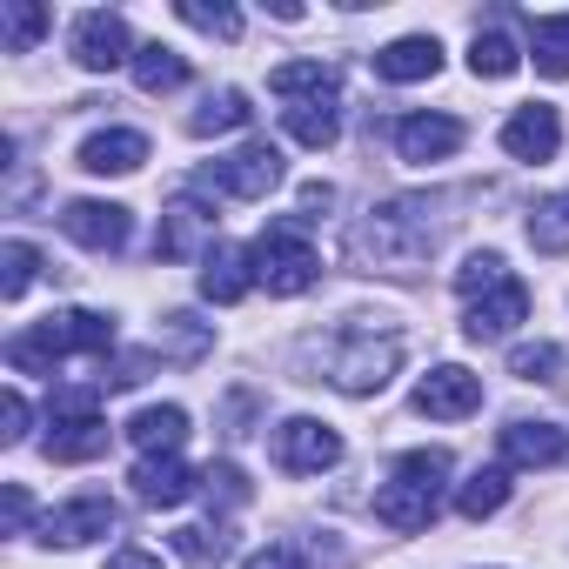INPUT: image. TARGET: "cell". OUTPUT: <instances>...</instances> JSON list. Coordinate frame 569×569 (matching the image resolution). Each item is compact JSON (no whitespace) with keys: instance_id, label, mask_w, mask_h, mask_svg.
<instances>
[{"instance_id":"obj_40","label":"cell","mask_w":569,"mask_h":569,"mask_svg":"<svg viewBox=\"0 0 569 569\" xmlns=\"http://www.w3.org/2000/svg\"><path fill=\"white\" fill-rule=\"evenodd\" d=\"M0 509H8V536H28V522H34V496H28L21 482H8V496H0Z\"/></svg>"},{"instance_id":"obj_17","label":"cell","mask_w":569,"mask_h":569,"mask_svg":"<svg viewBox=\"0 0 569 569\" xmlns=\"http://www.w3.org/2000/svg\"><path fill=\"white\" fill-rule=\"evenodd\" d=\"M248 289H254V254H248V248L214 241V248L201 254V296H208V302H221V309H234Z\"/></svg>"},{"instance_id":"obj_38","label":"cell","mask_w":569,"mask_h":569,"mask_svg":"<svg viewBox=\"0 0 569 569\" xmlns=\"http://www.w3.org/2000/svg\"><path fill=\"white\" fill-rule=\"evenodd\" d=\"M201 489H208V502H221V509H234V502H248V476H241L234 462H214V469L201 476Z\"/></svg>"},{"instance_id":"obj_30","label":"cell","mask_w":569,"mask_h":569,"mask_svg":"<svg viewBox=\"0 0 569 569\" xmlns=\"http://www.w3.org/2000/svg\"><path fill=\"white\" fill-rule=\"evenodd\" d=\"M469 68H476V81H509V74L522 68V48H516L502 28H489V34L469 41Z\"/></svg>"},{"instance_id":"obj_37","label":"cell","mask_w":569,"mask_h":569,"mask_svg":"<svg viewBox=\"0 0 569 569\" xmlns=\"http://www.w3.org/2000/svg\"><path fill=\"white\" fill-rule=\"evenodd\" d=\"M188 28H201V34H221V41H234L241 34V14L234 8H201V0H181V8H174Z\"/></svg>"},{"instance_id":"obj_21","label":"cell","mask_w":569,"mask_h":569,"mask_svg":"<svg viewBox=\"0 0 569 569\" xmlns=\"http://www.w3.org/2000/svg\"><path fill=\"white\" fill-rule=\"evenodd\" d=\"M376 74L382 81H436L442 74V41L436 34H402L376 54Z\"/></svg>"},{"instance_id":"obj_42","label":"cell","mask_w":569,"mask_h":569,"mask_svg":"<svg viewBox=\"0 0 569 569\" xmlns=\"http://www.w3.org/2000/svg\"><path fill=\"white\" fill-rule=\"evenodd\" d=\"M302 208H309V221H316L322 208H336V188H329V181H309V188H302Z\"/></svg>"},{"instance_id":"obj_32","label":"cell","mask_w":569,"mask_h":569,"mask_svg":"<svg viewBox=\"0 0 569 569\" xmlns=\"http://www.w3.org/2000/svg\"><path fill=\"white\" fill-rule=\"evenodd\" d=\"M509 376H522V382H562L569 376V349L562 342H522L509 356Z\"/></svg>"},{"instance_id":"obj_39","label":"cell","mask_w":569,"mask_h":569,"mask_svg":"<svg viewBox=\"0 0 569 569\" xmlns=\"http://www.w3.org/2000/svg\"><path fill=\"white\" fill-rule=\"evenodd\" d=\"M21 436H28V396L8 389L0 396V442H21Z\"/></svg>"},{"instance_id":"obj_27","label":"cell","mask_w":569,"mask_h":569,"mask_svg":"<svg viewBox=\"0 0 569 569\" xmlns=\"http://www.w3.org/2000/svg\"><path fill=\"white\" fill-rule=\"evenodd\" d=\"M254 121V108H248V94L241 88H221V94H208L201 108H194V121H188V134H234V128H248Z\"/></svg>"},{"instance_id":"obj_34","label":"cell","mask_w":569,"mask_h":569,"mask_svg":"<svg viewBox=\"0 0 569 569\" xmlns=\"http://www.w3.org/2000/svg\"><path fill=\"white\" fill-rule=\"evenodd\" d=\"M228 549H234V536H228L221 522H214V529H208V522H188V529H174V556H181V562H194V569L221 562Z\"/></svg>"},{"instance_id":"obj_31","label":"cell","mask_w":569,"mask_h":569,"mask_svg":"<svg viewBox=\"0 0 569 569\" xmlns=\"http://www.w3.org/2000/svg\"><path fill=\"white\" fill-rule=\"evenodd\" d=\"M529 248L536 254H569V194H549L529 208Z\"/></svg>"},{"instance_id":"obj_22","label":"cell","mask_w":569,"mask_h":569,"mask_svg":"<svg viewBox=\"0 0 569 569\" xmlns=\"http://www.w3.org/2000/svg\"><path fill=\"white\" fill-rule=\"evenodd\" d=\"M108 422L101 416H61V422H48V456L54 462H94V456H108Z\"/></svg>"},{"instance_id":"obj_14","label":"cell","mask_w":569,"mask_h":569,"mask_svg":"<svg viewBox=\"0 0 569 569\" xmlns=\"http://www.w3.org/2000/svg\"><path fill=\"white\" fill-rule=\"evenodd\" d=\"M121 522V509L108 502V496H74V502H61V509H48L41 516V542H61V549H74V542H94V536H108Z\"/></svg>"},{"instance_id":"obj_3","label":"cell","mask_w":569,"mask_h":569,"mask_svg":"<svg viewBox=\"0 0 569 569\" xmlns=\"http://www.w3.org/2000/svg\"><path fill=\"white\" fill-rule=\"evenodd\" d=\"M61 356H114V316L61 309V316H41L34 329H21L8 342V369H21V376H54Z\"/></svg>"},{"instance_id":"obj_13","label":"cell","mask_w":569,"mask_h":569,"mask_svg":"<svg viewBox=\"0 0 569 569\" xmlns=\"http://www.w3.org/2000/svg\"><path fill=\"white\" fill-rule=\"evenodd\" d=\"M556 148H562V114L549 101H529V108H516L502 121V154H516V161H556Z\"/></svg>"},{"instance_id":"obj_1","label":"cell","mask_w":569,"mask_h":569,"mask_svg":"<svg viewBox=\"0 0 569 569\" xmlns=\"http://www.w3.org/2000/svg\"><path fill=\"white\" fill-rule=\"evenodd\" d=\"M296 369H302V382H329L342 396H382L389 376L402 369V336L396 329L349 322L336 336H309L296 349Z\"/></svg>"},{"instance_id":"obj_19","label":"cell","mask_w":569,"mask_h":569,"mask_svg":"<svg viewBox=\"0 0 569 569\" xmlns=\"http://www.w3.org/2000/svg\"><path fill=\"white\" fill-rule=\"evenodd\" d=\"M148 161V134L141 128H101L81 141V168L88 174H134Z\"/></svg>"},{"instance_id":"obj_23","label":"cell","mask_w":569,"mask_h":569,"mask_svg":"<svg viewBox=\"0 0 569 569\" xmlns=\"http://www.w3.org/2000/svg\"><path fill=\"white\" fill-rule=\"evenodd\" d=\"M128 442H134V449H148V456H174V449L188 442V409H174V402L141 409V416L128 422Z\"/></svg>"},{"instance_id":"obj_2","label":"cell","mask_w":569,"mask_h":569,"mask_svg":"<svg viewBox=\"0 0 569 569\" xmlns=\"http://www.w3.org/2000/svg\"><path fill=\"white\" fill-rule=\"evenodd\" d=\"M436 241H442V221H436V208L422 194L382 201V208H369L349 228V254L362 268H376V274H416V268H429Z\"/></svg>"},{"instance_id":"obj_29","label":"cell","mask_w":569,"mask_h":569,"mask_svg":"<svg viewBox=\"0 0 569 569\" xmlns=\"http://www.w3.org/2000/svg\"><path fill=\"white\" fill-rule=\"evenodd\" d=\"M54 28L48 8H34V0H0V41H8V54H34V41Z\"/></svg>"},{"instance_id":"obj_33","label":"cell","mask_w":569,"mask_h":569,"mask_svg":"<svg viewBox=\"0 0 569 569\" xmlns=\"http://www.w3.org/2000/svg\"><path fill=\"white\" fill-rule=\"evenodd\" d=\"M34 274H41V248L34 241H8V248H0V296H8V302H21L34 289Z\"/></svg>"},{"instance_id":"obj_36","label":"cell","mask_w":569,"mask_h":569,"mask_svg":"<svg viewBox=\"0 0 569 569\" xmlns=\"http://www.w3.org/2000/svg\"><path fill=\"white\" fill-rule=\"evenodd\" d=\"M502 274H509V261H502L496 248H476V254L456 268V289H462V296H482V289H496Z\"/></svg>"},{"instance_id":"obj_18","label":"cell","mask_w":569,"mask_h":569,"mask_svg":"<svg viewBox=\"0 0 569 569\" xmlns=\"http://www.w3.org/2000/svg\"><path fill=\"white\" fill-rule=\"evenodd\" d=\"M569 456V436L556 422H509L502 429V462L509 469H556Z\"/></svg>"},{"instance_id":"obj_12","label":"cell","mask_w":569,"mask_h":569,"mask_svg":"<svg viewBox=\"0 0 569 569\" xmlns=\"http://www.w3.org/2000/svg\"><path fill=\"white\" fill-rule=\"evenodd\" d=\"M61 228H68V241H81V248H94V254H114V248H128V234H134V221H128L121 201H68V208H61Z\"/></svg>"},{"instance_id":"obj_10","label":"cell","mask_w":569,"mask_h":569,"mask_svg":"<svg viewBox=\"0 0 569 569\" xmlns=\"http://www.w3.org/2000/svg\"><path fill=\"white\" fill-rule=\"evenodd\" d=\"M516 322H529V289H522L516 274H502L496 289L469 296L462 336H469V342H502V336H516Z\"/></svg>"},{"instance_id":"obj_7","label":"cell","mask_w":569,"mask_h":569,"mask_svg":"<svg viewBox=\"0 0 569 569\" xmlns=\"http://www.w3.org/2000/svg\"><path fill=\"white\" fill-rule=\"evenodd\" d=\"M268 449H274V469H289V476H322V469L342 462V436L316 416H289Z\"/></svg>"},{"instance_id":"obj_43","label":"cell","mask_w":569,"mask_h":569,"mask_svg":"<svg viewBox=\"0 0 569 569\" xmlns=\"http://www.w3.org/2000/svg\"><path fill=\"white\" fill-rule=\"evenodd\" d=\"M108 569H161V556H148V549H114Z\"/></svg>"},{"instance_id":"obj_15","label":"cell","mask_w":569,"mask_h":569,"mask_svg":"<svg viewBox=\"0 0 569 569\" xmlns=\"http://www.w3.org/2000/svg\"><path fill=\"white\" fill-rule=\"evenodd\" d=\"M462 148V121L456 114H402L396 121V154L402 161H449Z\"/></svg>"},{"instance_id":"obj_25","label":"cell","mask_w":569,"mask_h":569,"mask_svg":"<svg viewBox=\"0 0 569 569\" xmlns=\"http://www.w3.org/2000/svg\"><path fill=\"white\" fill-rule=\"evenodd\" d=\"M281 128H289L302 148H336V134H342V108H336V101H302V108H281Z\"/></svg>"},{"instance_id":"obj_28","label":"cell","mask_w":569,"mask_h":569,"mask_svg":"<svg viewBox=\"0 0 569 569\" xmlns=\"http://www.w3.org/2000/svg\"><path fill=\"white\" fill-rule=\"evenodd\" d=\"M509 502V462H489V469H476L462 489H456V509L469 516V522H482V516H496Z\"/></svg>"},{"instance_id":"obj_20","label":"cell","mask_w":569,"mask_h":569,"mask_svg":"<svg viewBox=\"0 0 569 569\" xmlns=\"http://www.w3.org/2000/svg\"><path fill=\"white\" fill-rule=\"evenodd\" d=\"M268 94H281L289 108H302V101H336V94H342V74H336L329 61H281V68L268 74Z\"/></svg>"},{"instance_id":"obj_26","label":"cell","mask_w":569,"mask_h":569,"mask_svg":"<svg viewBox=\"0 0 569 569\" xmlns=\"http://www.w3.org/2000/svg\"><path fill=\"white\" fill-rule=\"evenodd\" d=\"M134 81H141V94H174V88H188V61L174 48L148 41V48H134Z\"/></svg>"},{"instance_id":"obj_9","label":"cell","mask_w":569,"mask_h":569,"mask_svg":"<svg viewBox=\"0 0 569 569\" xmlns=\"http://www.w3.org/2000/svg\"><path fill=\"white\" fill-rule=\"evenodd\" d=\"M68 48H74V68H88V74H114V68H134V41H128V21H121V14H108V8L81 14Z\"/></svg>"},{"instance_id":"obj_16","label":"cell","mask_w":569,"mask_h":569,"mask_svg":"<svg viewBox=\"0 0 569 569\" xmlns=\"http://www.w3.org/2000/svg\"><path fill=\"white\" fill-rule=\"evenodd\" d=\"M128 482H134V496H141L148 509H174V502H188V496L201 489L181 456H141V462L128 469Z\"/></svg>"},{"instance_id":"obj_5","label":"cell","mask_w":569,"mask_h":569,"mask_svg":"<svg viewBox=\"0 0 569 569\" xmlns=\"http://www.w3.org/2000/svg\"><path fill=\"white\" fill-rule=\"evenodd\" d=\"M248 254H254V281L268 296H309L322 281V254L309 241V214H274Z\"/></svg>"},{"instance_id":"obj_6","label":"cell","mask_w":569,"mask_h":569,"mask_svg":"<svg viewBox=\"0 0 569 569\" xmlns=\"http://www.w3.org/2000/svg\"><path fill=\"white\" fill-rule=\"evenodd\" d=\"M281 174H289V168H281L274 141H248V148H234V154H221V161L201 168V181L214 194H234V201H268L281 188Z\"/></svg>"},{"instance_id":"obj_4","label":"cell","mask_w":569,"mask_h":569,"mask_svg":"<svg viewBox=\"0 0 569 569\" xmlns=\"http://www.w3.org/2000/svg\"><path fill=\"white\" fill-rule=\"evenodd\" d=\"M442 489H449V449H409L396 462V476L376 489V516L389 529H429L436 509H442Z\"/></svg>"},{"instance_id":"obj_24","label":"cell","mask_w":569,"mask_h":569,"mask_svg":"<svg viewBox=\"0 0 569 569\" xmlns=\"http://www.w3.org/2000/svg\"><path fill=\"white\" fill-rule=\"evenodd\" d=\"M529 61H536V74H549V81L569 74V14L529 21Z\"/></svg>"},{"instance_id":"obj_8","label":"cell","mask_w":569,"mask_h":569,"mask_svg":"<svg viewBox=\"0 0 569 569\" xmlns=\"http://www.w3.org/2000/svg\"><path fill=\"white\" fill-rule=\"evenodd\" d=\"M214 208L201 201V194H174L168 208H161V228H154V254L161 261H188V254H208L214 248Z\"/></svg>"},{"instance_id":"obj_41","label":"cell","mask_w":569,"mask_h":569,"mask_svg":"<svg viewBox=\"0 0 569 569\" xmlns=\"http://www.w3.org/2000/svg\"><path fill=\"white\" fill-rule=\"evenodd\" d=\"M241 569H309V562H302V549H289V542H274V549H261V556H248Z\"/></svg>"},{"instance_id":"obj_35","label":"cell","mask_w":569,"mask_h":569,"mask_svg":"<svg viewBox=\"0 0 569 569\" xmlns=\"http://www.w3.org/2000/svg\"><path fill=\"white\" fill-rule=\"evenodd\" d=\"M201 349H208V322H194V316H168L154 336V356H174V362H194Z\"/></svg>"},{"instance_id":"obj_11","label":"cell","mask_w":569,"mask_h":569,"mask_svg":"<svg viewBox=\"0 0 569 569\" xmlns=\"http://www.w3.org/2000/svg\"><path fill=\"white\" fill-rule=\"evenodd\" d=\"M476 409H482V376H469V369H456V362H442V369H429V376L416 382V416L462 422V416H476Z\"/></svg>"}]
</instances>
